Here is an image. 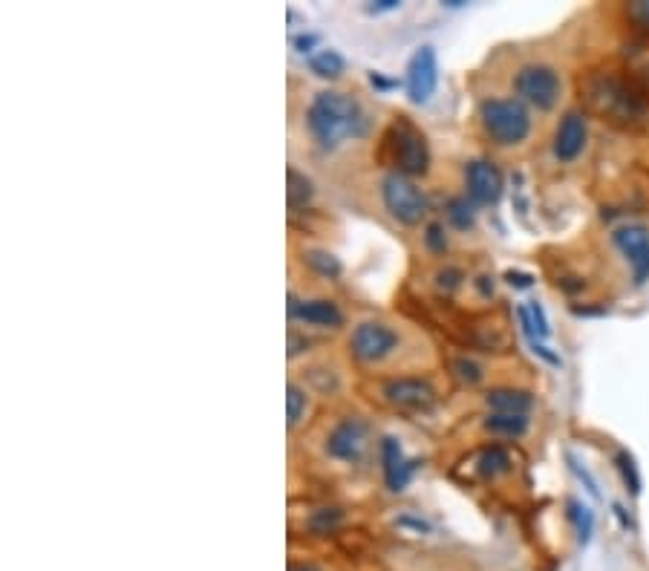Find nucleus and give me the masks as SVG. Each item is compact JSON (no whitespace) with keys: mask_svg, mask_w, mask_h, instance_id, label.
I'll return each instance as SVG.
<instances>
[{"mask_svg":"<svg viewBox=\"0 0 649 571\" xmlns=\"http://www.w3.org/2000/svg\"><path fill=\"white\" fill-rule=\"evenodd\" d=\"M289 571H321L318 566H312V563H298V566H292Z\"/></svg>","mask_w":649,"mask_h":571,"instance_id":"39","label":"nucleus"},{"mask_svg":"<svg viewBox=\"0 0 649 571\" xmlns=\"http://www.w3.org/2000/svg\"><path fill=\"white\" fill-rule=\"evenodd\" d=\"M384 9H399V0H381L378 6H370V12H384Z\"/></svg>","mask_w":649,"mask_h":571,"instance_id":"36","label":"nucleus"},{"mask_svg":"<svg viewBox=\"0 0 649 571\" xmlns=\"http://www.w3.org/2000/svg\"><path fill=\"white\" fill-rule=\"evenodd\" d=\"M479 289L488 295V292H494V280L491 277H479Z\"/></svg>","mask_w":649,"mask_h":571,"instance_id":"38","label":"nucleus"},{"mask_svg":"<svg viewBox=\"0 0 649 571\" xmlns=\"http://www.w3.org/2000/svg\"><path fill=\"white\" fill-rule=\"evenodd\" d=\"M453 370H456V375H459L462 381H468V384L482 381V370H479V364H474L471 358H456V361H453Z\"/></svg>","mask_w":649,"mask_h":571,"instance_id":"28","label":"nucleus"},{"mask_svg":"<svg viewBox=\"0 0 649 571\" xmlns=\"http://www.w3.org/2000/svg\"><path fill=\"white\" fill-rule=\"evenodd\" d=\"M306 263H309V269H315V272L326 277V280H332V277H338L341 274V263H338V257L335 254H329V251H306Z\"/></svg>","mask_w":649,"mask_h":571,"instance_id":"23","label":"nucleus"},{"mask_svg":"<svg viewBox=\"0 0 649 571\" xmlns=\"http://www.w3.org/2000/svg\"><path fill=\"white\" fill-rule=\"evenodd\" d=\"M341 522H344V514H341L338 508H321V511H315V514L306 520V525H309L312 534H329V531H335Z\"/></svg>","mask_w":649,"mask_h":571,"instance_id":"24","label":"nucleus"},{"mask_svg":"<svg viewBox=\"0 0 649 571\" xmlns=\"http://www.w3.org/2000/svg\"><path fill=\"white\" fill-rule=\"evenodd\" d=\"M306 125H309L315 142L321 148L335 150L344 139L361 136L364 127H367V119H364L361 104L352 99V96L335 93V90H324L309 104Z\"/></svg>","mask_w":649,"mask_h":571,"instance_id":"1","label":"nucleus"},{"mask_svg":"<svg viewBox=\"0 0 649 571\" xmlns=\"http://www.w3.org/2000/svg\"><path fill=\"white\" fill-rule=\"evenodd\" d=\"M528 312H531V321H534V326H537V335H540V338H549L551 326H549V318H546L543 303L531 300V303H528Z\"/></svg>","mask_w":649,"mask_h":571,"instance_id":"30","label":"nucleus"},{"mask_svg":"<svg viewBox=\"0 0 649 571\" xmlns=\"http://www.w3.org/2000/svg\"><path fill=\"white\" fill-rule=\"evenodd\" d=\"M315 197V185L312 179L306 174H300L298 168H289L286 171V199H289V208L298 211V208H306L309 202Z\"/></svg>","mask_w":649,"mask_h":571,"instance_id":"17","label":"nucleus"},{"mask_svg":"<svg viewBox=\"0 0 649 571\" xmlns=\"http://www.w3.org/2000/svg\"><path fill=\"white\" fill-rule=\"evenodd\" d=\"M387 142L393 150V165H396V174L401 176H422L430 168V148H427L425 133L413 125L410 119L399 116L390 133H387Z\"/></svg>","mask_w":649,"mask_h":571,"instance_id":"4","label":"nucleus"},{"mask_svg":"<svg viewBox=\"0 0 649 571\" xmlns=\"http://www.w3.org/2000/svg\"><path fill=\"white\" fill-rule=\"evenodd\" d=\"M439 84V61H436V50L425 44L413 52V58L407 61V99L413 104H427L430 96L436 93Z\"/></svg>","mask_w":649,"mask_h":571,"instance_id":"8","label":"nucleus"},{"mask_svg":"<svg viewBox=\"0 0 649 571\" xmlns=\"http://www.w3.org/2000/svg\"><path fill=\"white\" fill-rule=\"evenodd\" d=\"M344 67H347V61L341 58V52L335 50H321L318 55L309 58V70L321 75V78H338L344 73Z\"/></svg>","mask_w":649,"mask_h":571,"instance_id":"20","label":"nucleus"},{"mask_svg":"<svg viewBox=\"0 0 649 571\" xmlns=\"http://www.w3.org/2000/svg\"><path fill=\"white\" fill-rule=\"evenodd\" d=\"M479 119H482V127L485 133L502 145H520L528 139L531 133V113L525 107L523 101L517 99H488L482 101L479 107Z\"/></svg>","mask_w":649,"mask_h":571,"instance_id":"3","label":"nucleus"},{"mask_svg":"<svg viewBox=\"0 0 649 571\" xmlns=\"http://www.w3.org/2000/svg\"><path fill=\"white\" fill-rule=\"evenodd\" d=\"M384 396L401 410H430L436 393L422 378H393L384 384Z\"/></svg>","mask_w":649,"mask_h":571,"instance_id":"13","label":"nucleus"},{"mask_svg":"<svg viewBox=\"0 0 649 571\" xmlns=\"http://www.w3.org/2000/svg\"><path fill=\"white\" fill-rule=\"evenodd\" d=\"M381 459H384V479H387V488L396 491V494L404 491L419 462L404 459V450H401L399 439H393V436H387V439L381 442Z\"/></svg>","mask_w":649,"mask_h":571,"instance_id":"15","label":"nucleus"},{"mask_svg":"<svg viewBox=\"0 0 649 571\" xmlns=\"http://www.w3.org/2000/svg\"><path fill=\"white\" fill-rule=\"evenodd\" d=\"M384 208L401 225H419L427 217V197L401 174H387L381 182Z\"/></svg>","mask_w":649,"mask_h":571,"instance_id":"5","label":"nucleus"},{"mask_svg":"<svg viewBox=\"0 0 649 571\" xmlns=\"http://www.w3.org/2000/svg\"><path fill=\"white\" fill-rule=\"evenodd\" d=\"M370 81H373L375 87H381V90H390V87H399V81H387V78H381L378 73L370 75Z\"/></svg>","mask_w":649,"mask_h":571,"instance_id":"35","label":"nucleus"},{"mask_svg":"<svg viewBox=\"0 0 649 571\" xmlns=\"http://www.w3.org/2000/svg\"><path fill=\"white\" fill-rule=\"evenodd\" d=\"M303 413H306V393L300 390L298 384H289V387H286V416H289V427H295V424L303 419Z\"/></svg>","mask_w":649,"mask_h":571,"instance_id":"26","label":"nucleus"},{"mask_svg":"<svg viewBox=\"0 0 649 571\" xmlns=\"http://www.w3.org/2000/svg\"><path fill=\"white\" fill-rule=\"evenodd\" d=\"M364 450H367V424L361 419L338 422L326 439V453L338 462H358Z\"/></svg>","mask_w":649,"mask_h":571,"instance_id":"11","label":"nucleus"},{"mask_svg":"<svg viewBox=\"0 0 649 571\" xmlns=\"http://www.w3.org/2000/svg\"><path fill=\"white\" fill-rule=\"evenodd\" d=\"M514 90L517 96L523 101H528L531 107L537 110H551L557 101H560V93H563V81L554 67H546V64H528L523 67L517 78H514Z\"/></svg>","mask_w":649,"mask_h":571,"instance_id":"6","label":"nucleus"},{"mask_svg":"<svg viewBox=\"0 0 649 571\" xmlns=\"http://www.w3.org/2000/svg\"><path fill=\"white\" fill-rule=\"evenodd\" d=\"M399 347V332L381 321H364L355 326L350 338V352L361 364H378Z\"/></svg>","mask_w":649,"mask_h":571,"instance_id":"7","label":"nucleus"},{"mask_svg":"<svg viewBox=\"0 0 649 571\" xmlns=\"http://www.w3.org/2000/svg\"><path fill=\"white\" fill-rule=\"evenodd\" d=\"M589 139V125H586V113L583 110H569L554 133V156L560 162H575L577 156L586 148Z\"/></svg>","mask_w":649,"mask_h":571,"instance_id":"12","label":"nucleus"},{"mask_svg":"<svg viewBox=\"0 0 649 571\" xmlns=\"http://www.w3.org/2000/svg\"><path fill=\"white\" fill-rule=\"evenodd\" d=\"M485 404H488L494 413H517V416H528V410L534 407V398L528 396L525 390L500 387V390H491V393L485 396Z\"/></svg>","mask_w":649,"mask_h":571,"instance_id":"16","label":"nucleus"},{"mask_svg":"<svg viewBox=\"0 0 649 571\" xmlns=\"http://www.w3.org/2000/svg\"><path fill=\"white\" fill-rule=\"evenodd\" d=\"M476 468H479V473H482L485 479H497V476H502V473L511 471V453H508L502 445L485 447V450L479 453Z\"/></svg>","mask_w":649,"mask_h":571,"instance_id":"18","label":"nucleus"},{"mask_svg":"<svg viewBox=\"0 0 649 571\" xmlns=\"http://www.w3.org/2000/svg\"><path fill=\"white\" fill-rule=\"evenodd\" d=\"M315 44H318V35H298V38H295V47H298V52H303V55L312 52Z\"/></svg>","mask_w":649,"mask_h":571,"instance_id":"34","label":"nucleus"},{"mask_svg":"<svg viewBox=\"0 0 649 571\" xmlns=\"http://www.w3.org/2000/svg\"><path fill=\"white\" fill-rule=\"evenodd\" d=\"M586 101L595 113L615 125H641L649 116L647 93L615 73L592 75L586 81Z\"/></svg>","mask_w":649,"mask_h":571,"instance_id":"2","label":"nucleus"},{"mask_svg":"<svg viewBox=\"0 0 649 571\" xmlns=\"http://www.w3.org/2000/svg\"><path fill=\"white\" fill-rule=\"evenodd\" d=\"M626 15H629L632 24H638L641 29H649V0L629 3V6H626Z\"/></svg>","mask_w":649,"mask_h":571,"instance_id":"31","label":"nucleus"},{"mask_svg":"<svg viewBox=\"0 0 649 571\" xmlns=\"http://www.w3.org/2000/svg\"><path fill=\"white\" fill-rule=\"evenodd\" d=\"M612 508H615V514H618V520H621V525H624V528H632V520L626 517L624 508H621V505H612Z\"/></svg>","mask_w":649,"mask_h":571,"instance_id":"37","label":"nucleus"},{"mask_svg":"<svg viewBox=\"0 0 649 571\" xmlns=\"http://www.w3.org/2000/svg\"><path fill=\"white\" fill-rule=\"evenodd\" d=\"M505 280H508L514 289H528V286H534V274L514 272V269H511V272H505Z\"/></svg>","mask_w":649,"mask_h":571,"instance_id":"33","label":"nucleus"},{"mask_svg":"<svg viewBox=\"0 0 649 571\" xmlns=\"http://www.w3.org/2000/svg\"><path fill=\"white\" fill-rule=\"evenodd\" d=\"M569 462H572V471H575L577 476H580V479H583V482H586V488H589V494H592V497L598 499V497H600L598 482H595V479H592V473L586 471V468H580V462H577L575 456H569Z\"/></svg>","mask_w":649,"mask_h":571,"instance_id":"32","label":"nucleus"},{"mask_svg":"<svg viewBox=\"0 0 649 571\" xmlns=\"http://www.w3.org/2000/svg\"><path fill=\"white\" fill-rule=\"evenodd\" d=\"M569 517L575 522L580 546H586V543L592 540V531H595V514H592V508H586V505L577 502V499H569Z\"/></svg>","mask_w":649,"mask_h":571,"instance_id":"22","label":"nucleus"},{"mask_svg":"<svg viewBox=\"0 0 649 571\" xmlns=\"http://www.w3.org/2000/svg\"><path fill=\"white\" fill-rule=\"evenodd\" d=\"M425 243L430 251H436V254H445V251H448V234H445V225L442 223L427 225Z\"/></svg>","mask_w":649,"mask_h":571,"instance_id":"27","label":"nucleus"},{"mask_svg":"<svg viewBox=\"0 0 649 571\" xmlns=\"http://www.w3.org/2000/svg\"><path fill=\"white\" fill-rule=\"evenodd\" d=\"M448 220L459 231H468L476 223V202L468 197H453L448 202Z\"/></svg>","mask_w":649,"mask_h":571,"instance_id":"21","label":"nucleus"},{"mask_svg":"<svg viewBox=\"0 0 649 571\" xmlns=\"http://www.w3.org/2000/svg\"><path fill=\"white\" fill-rule=\"evenodd\" d=\"M465 185H468V197L479 202V205H497L505 191V179L497 162L491 159H474L465 168Z\"/></svg>","mask_w":649,"mask_h":571,"instance_id":"10","label":"nucleus"},{"mask_svg":"<svg viewBox=\"0 0 649 571\" xmlns=\"http://www.w3.org/2000/svg\"><path fill=\"white\" fill-rule=\"evenodd\" d=\"M289 318L309 323V326H341L344 312L338 309L335 300H303L300 303L295 295H289Z\"/></svg>","mask_w":649,"mask_h":571,"instance_id":"14","label":"nucleus"},{"mask_svg":"<svg viewBox=\"0 0 649 571\" xmlns=\"http://www.w3.org/2000/svg\"><path fill=\"white\" fill-rule=\"evenodd\" d=\"M485 430L494 433V436L520 439L525 430H528V416H517V413H491V416L485 419Z\"/></svg>","mask_w":649,"mask_h":571,"instance_id":"19","label":"nucleus"},{"mask_svg":"<svg viewBox=\"0 0 649 571\" xmlns=\"http://www.w3.org/2000/svg\"><path fill=\"white\" fill-rule=\"evenodd\" d=\"M618 251L626 257V263L632 266V277L635 286H644L649 280V228L641 223H629L615 228L612 234Z\"/></svg>","mask_w":649,"mask_h":571,"instance_id":"9","label":"nucleus"},{"mask_svg":"<svg viewBox=\"0 0 649 571\" xmlns=\"http://www.w3.org/2000/svg\"><path fill=\"white\" fill-rule=\"evenodd\" d=\"M615 462H618V471H621V476H624L626 491H632V497H638V494H641V476H638V468H635L632 453L621 450V453L615 456Z\"/></svg>","mask_w":649,"mask_h":571,"instance_id":"25","label":"nucleus"},{"mask_svg":"<svg viewBox=\"0 0 649 571\" xmlns=\"http://www.w3.org/2000/svg\"><path fill=\"white\" fill-rule=\"evenodd\" d=\"M462 280H465V274L459 272V269H453V266H448V269H442V272L436 274V286H439L442 292H453V289H459Z\"/></svg>","mask_w":649,"mask_h":571,"instance_id":"29","label":"nucleus"}]
</instances>
